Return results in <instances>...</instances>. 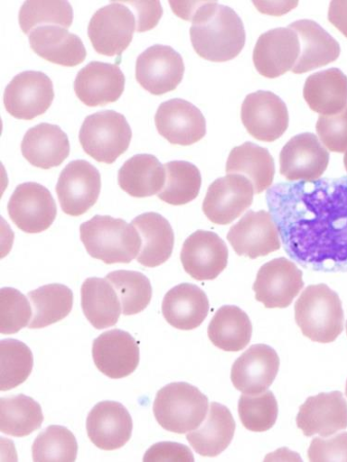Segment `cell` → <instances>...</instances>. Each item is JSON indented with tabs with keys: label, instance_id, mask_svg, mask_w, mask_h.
Instances as JSON below:
<instances>
[{
	"label": "cell",
	"instance_id": "6da1fadb",
	"mask_svg": "<svg viewBox=\"0 0 347 462\" xmlns=\"http://www.w3.org/2000/svg\"><path fill=\"white\" fill-rule=\"evenodd\" d=\"M192 22V48L204 60L225 62L237 58L246 44V31L239 14L217 2H200Z\"/></svg>",
	"mask_w": 347,
	"mask_h": 462
},
{
	"label": "cell",
	"instance_id": "7a4b0ae2",
	"mask_svg": "<svg viewBox=\"0 0 347 462\" xmlns=\"http://www.w3.org/2000/svg\"><path fill=\"white\" fill-rule=\"evenodd\" d=\"M88 253L105 263H129L138 256L142 239L131 223L109 216H95L80 226Z\"/></svg>",
	"mask_w": 347,
	"mask_h": 462
},
{
	"label": "cell",
	"instance_id": "3957f363",
	"mask_svg": "<svg viewBox=\"0 0 347 462\" xmlns=\"http://www.w3.org/2000/svg\"><path fill=\"white\" fill-rule=\"evenodd\" d=\"M295 319L303 335L314 342H333L343 330L342 301L325 284L305 289L295 302Z\"/></svg>",
	"mask_w": 347,
	"mask_h": 462
},
{
	"label": "cell",
	"instance_id": "277c9868",
	"mask_svg": "<svg viewBox=\"0 0 347 462\" xmlns=\"http://www.w3.org/2000/svg\"><path fill=\"white\" fill-rule=\"evenodd\" d=\"M153 411L164 430L183 435L202 425L209 411V399L188 383H171L157 393Z\"/></svg>",
	"mask_w": 347,
	"mask_h": 462
},
{
	"label": "cell",
	"instance_id": "5b68a950",
	"mask_svg": "<svg viewBox=\"0 0 347 462\" xmlns=\"http://www.w3.org/2000/svg\"><path fill=\"white\" fill-rule=\"evenodd\" d=\"M132 135L131 127L123 114L104 110L86 118L80 140L89 156L98 162L110 165L128 150Z\"/></svg>",
	"mask_w": 347,
	"mask_h": 462
},
{
	"label": "cell",
	"instance_id": "8992f818",
	"mask_svg": "<svg viewBox=\"0 0 347 462\" xmlns=\"http://www.w3.org/2000/svg\"><path fill=\"white\" fill-rule=\"evenodd\" d=\"M136 26L131 9L123 2H113L93 15L89 24V36L98 54L122 56L133 41Z\"/></svg>",
	"mask_w": 347,
	"mask_h": 462
},
{
	"label": "cell",
	"instance_id": "52a82bcc",
	"mask_svg": "<svg viewBox=\"0 0 347 462\" xmlns=\"http://www.w3.org/2000/svg\"><path fill=\"white\" fill-rule=\"evenodd\" d=\"M54 88L42 71L17 74L5 93V105L13 117L31 121L47 112L54 100Z\"/></svg>",
	"mask_w": 347,
	"mask_h": 462
},
{
	"label": "cell",
	"instance_id": "ba28073f",
	"mask_svg": "<svg viewBox=\"0 0 347 462\" xmlns=\"http://www.w3.org/2000/svg\"><path fill=\"white\" fill-rule=\"evenodd\" d=\"M101 176L86 161L70 162L61 171L56 192L62 211L71 217L86 214L98 200Z\"/></svg>",
	"mask_w": 347,
	"mask_h": 462
},
{
	"label": "cell",
	"instance_id": "9c48e42d",
	"mask_svg": "<svg viewBox=\"0 0 347 462\" xmlns=\"http://www.w3.org/2000/svg\"><path fill=\"white\" fill-rule=\"evenodd\" d=\"M254 194V185L246 176L227 174L211 184L202 209L212 223L228 225L251 207Z\"/></svg>",
	"mask_w": 347,
	"mask_h": 462
},
{
	"label": "cell",
	"instance_id": "30bf717a",
	"mask_svg": "<svg viewBox=\"0 0 347 462\" xmlns=\"http://www.w3.org/2000/svg\"><path fill=\"white\" fill-rule=\"evenodd\" d=\"M13 222L26 234H41L57 217L56 202L49 189L36 182H24L15 189L8 204Z\"/></svg>",
	"mask_w": 347,
	"mask_h": 462
},
{
	"label": "cell",
	"instance_id": "8fae6325",
	"mask_svg": "<svg viewBox=\"0 0 347 462\" xmlns=\"http://www.w3.org/2000/svg\"><path fill=\"white\" fill-rule=\"evenodd\" d=\"M303 288L302 272L285 257L263 264L253 286L256 300L268 310L288 307Z\"/></svg>",
	"mask_w": 347,
	"mask_h": 462
},
{
	"label": "cell",
	"instance_id": "7c38bea8",
	"mask_svg": "<svg viewBox=\"0 0 347 462\" xmlns=\"http://www.w3.org/2000/svg\"><path fill=\"white\" fill-rule=\"evenodd\" d=\"M241 120L255 139L273 143L286 132L289 114L286 103L278 96L268 91H258L244 100Z\"/></svg>",
	"mask_w": 347,
	"mask_h": 462
},
{
	"label": "cell",
	"instance_id": "4fadbf2b",
	"mask_svg": "<svg viewBox=\"0 0 347 462\" xmlns=\"http://www.w3.org/2000/svg\"><path fill=\"white\" fill-rule=\"evenodd\" d=\"M281 237L271 213L249 211L227 235V240L239 256L250 259L267 256L281 249Z\"/></svg>",
	"mask_w": 347,
	"mask_h": 462
},
{
	"label": "cell",
	"instance_id": "5bb4252c",
	"mask_svg": "<svg viewBox=\"0 0 347 462\" xmlns=\"http://www.w3.org/2000/svg\"><path fill=\"white\" fill-rule=\"evenodd\" d=\"M183 74L182 56L169 46H152L136 60V80L152 95L162 96L175 90Z\"/></svg>",
	"mask_w": 347,
	"mask_h": 462
},
{
	"label": "cell",
	"instance_id": "9a60e30c",
	"mask_svg": "<svg viewBox=\"0 0 347 462\" xmlns=\"http://www.w3.org/2000/svg\"><path fill=\"white\" fill-rule=\"evenodd\" d=\"M328 150L318 137L305 133L293 137L280 153V172L289 181H315L326 171Z\"/></svg>",
	"mask_w": 347,
	"mask_h": 462
},
{
	"label": "cell",
	"instance_id": "2e32d148",
	"mask_svg": "<svg viewBox=\"0 0 347 462\" xmlns=\"http://www.w3.org/2000/svg\"><path fill=\"white\" fill-rule=\"evenodd\" d=\"M229 251L222 239L212 231L198 230L184 242L181 262L184 272L200 282L213 281L224 271Z\"/></svg>",
	"mask_w": 347,
	"mask_h": 462
},
{
	"label": "cell",
	"instance_id": "e0dca14e",
	"mask_svg": "<svg viewBox=\"0 0 347 462\" xmlns=\"http://www.w3.org/2000/svg\"><path fill=\"white\" fill-rule=\"evenodd\" d=\"M280 368V358L272 346L257 344L244 353L231 367L234 387L248 395L263 393L272 386Z\"/></svg>",
	"mask_w": 347,
	"mask_h": 462
},
{
	"label": "cell",
	"instance_id": "ac0fdd59",
	"mask_svg": "<svg viewBox=\"0 0 347 462\" xmlns=\"http://www.w3.org/2000/svg\"><path fill=\"white\" fill-rule=\"evenodd\" d=\"M159 134L172 144H194L207 134L202 112L192 103L174 98L164 102L155 116Z\"/></svg>",
	"mask_w": 347,
	"mask_h": 462
},
{
	"label": "cell",
	"instance_id": "d6986e66",
	"mask_svg": "<svg viewBox=\"0 0 347 462\" xmlns=\"http://www.w3.org/2000/svg\"><path fill=\"white\" fill-rule=\"evenodd\" d=\"M300 55L298 35L290 28H277L261 34L253 52L258 72L275 79L292 70Z\"/></svg>",
	"mask_w": 347,
	"mask_h": 462
},
{
	"label": "cell",
	"instance_id": "ffe728a7",
	"mask_svg": "<svg viewBox=\"0 0 347 462\" xmlns=\"http://www.w3.org/2000/svg\"><path fill=\"white\" fill-rule=\"evenodd\" d=\"M92 356L97 368L111 379L129 376L140 362L137 342L130 333L121 329H112L97 337Z\"/></svg>",
	"mask_w": 347,
	"mask_h": 462
},
{
	"label": "cell",
	"instance_id": "44dd1931",
	"mask_svg": "<svg viewBox=\"0 0 347 462\" xmlns=\"http://www.w3.org/2000/svg\"><path fill=\"white\" fill-rule=\"evenodd\" d=\"M296 423L305 437L333 436L347 429V402L340 392L310 397L300 407Z\"/></svg>",
	"mask_w": 347,
	"mask_h": 462
},
{
	"label": "cell",
	"instance_id": "7402d4cb",
	"mask_svg": "<svg viewBox=\"0 0 347 462\" xmlns=\"http://www.w3.org/2000/svg\"><path fill=\"white\" fill-rule=\"evenodd\" d=\"M126 87V76L119 66L92 61L76 75L74 92L86 106L94 107L117 101Z\"/></svg>",
	"mask_w": 347,
	"mask_h": 462
},
{
	"label": "cell",
	"instance_id": "603a6c76",
	"mask_svg": "<svg viewBox=\"0 0 347 462\" xmlns=\"http://www.w3.org/2000/svg\"><path fill=\"white\" fill-rule=\"evenodd\" d=\"M87 430L91 442L110 451L123 448L130 440L133 420L127 409L117 402H101L89 412Z\"/></svg>",
	"mask_w": 347,
	"mask_h": 462
},
{
	"label": "cell",
	"instance_id": "cb8c5ba5",
	"mask_svg": "<svg viewBox=\"0 0 347 462\" xmlns=\"http://www.w3.org/2000/svg\"><path fill=\"white\" fill-rule=\"evenodd\" d=\"M31 49L44 60L64 67L83 63L87 50L79 35L58 25L36 27L29 34Z\"/></svg>",
	"mask_w": 347,
	"mask_h": 462
},
{
	"label": "cell",
	"instance_id": "d4e9b609",
	"mask_svg": "<svg viewBox=\"0 0 347 462\" xmlns=\"http://www.w3.org/2000/svg\"><path fill=\"white\" fill-rule=\"evenodd\" d=\"M298 35L300 55L292 71L302 74L335 61L341 53L339 43L320 24L299 20L290 25Z\"/></svg>",
	"mask_w": 347,
	"mask_h": 462
},
{
	"label": "cell",
	"instance_id": "484cf974",
	"mask_svg": "<svg viewBox=\"0 0 347 462\" xmlns=\"http://www.w3.org/2000/svg\"><path fill=\"white\" fill-rule=\"evenodd\" d=\"M210 312L207 294L200 287L182 283L170 290L163 301V315L165 320L180 330L199 328Z\"/></svg>",
	"mask_w": 347,
	"mask_h": 462
},
{
	"label": "cell",
	"instance_id": "4316f807",
	"mask_svg": "<svg viewBox=\"0 0 347 462\" xmlns=\"http://www.w3.org/2000/svg\"><path fill=\"white\" fill-rule=\"evenodd\" d=\"M23 158L33 166L51 170L70 155L67 134L58 126L41 124L28 130L22 142Z\"/></svg>",
	"mask_w": 347,
	"mask_h": 462
},
{
	"label": "cell",
	"instance_id": "83f0119b",
	"mask_svg": "<svg viewBox=\"0 0 347 462\" xmlns=\"http://www.w3.org/2000/svg\"><path fill=\"white\" fill-rule=\"evenodd\" d=\"M132 224L137 229L142 247L137 262L145 267H156L170 259L174 246V233L169 221L158 213L136 217Z\"/></svg>",
	"mask_w": 347,
	"mask_h": 462
},
{
	"label": "cell",
	"instance_id": "f1b7e54d",
	"mask_svg": "<svg viewBox=\"0 0 347 462\" xmlns=\"http://www.w3.org/2000/svg\"><path fill=\"white\" fill-rule=\"evenodd\" d=\"M303 95L314 111L337 114L347 106V76L336 68L316 72L306 79Z\"/></svg>",
	"mask_w": 347,
	"mask_h": 462
},
{
	"label": "cell",
	"instance_id": "f546056e",
	"mask_svg": "<svg viewBox=\"0 0 347 462\" xmlns=\"http://www.w3.org/2000/svg\"><path fill=\"white\" fill-rule=\"evenodd\" d=\"M236 421L229 409L217 402L211 404L206 420L186 439L194 450L203 457H214L222 453L233 440Z\"/></svg>",
	"mask_w": 347,
	"mask_h": 462
},
{
	"label": "cell",
	"instance_id": "4dcf8cb0",
	"mask_svg": "<svg viewBox=\"0 0 347 462\" xmlns=\"http://www.w3.org/2000/svg\"><path fill=\"white\" fill-rule=\"evenodd\" d=\"M225 171L227 174L246 176L253 183L255 194L259 195L272 187L276 165L266 148L247 142L230 151Z\"/></svg>",
	"mask_w": 347,
	"mask_h": 462
},
{
	"label": "cell",
	"instance_id": "1f68e13d",
	"mask_svg": "<svg viewBox=\"0 0 347 462\" xmlns=\"http://www.w3.org/2000/svg\"><path fill=\"white\" fill-rule=\"evenodd\" d=\"M166 181L165 168L147 153L128 160L118 173L120 187L133 198L145 199L159 195Z\"/></svg>",
	"mask_w": 347,
	"mask_h": 462
},
{
	"label": "cell",
	"instance_id": "d6a6232c",
	"mask_svg": "<svg viewBox=\"0 0 347 462\" xmlns=\"http://www.w3.org/2000/svg\"><path fill=\"white\" fill-rule=\"evenodd\" d=\"M82 310L89 323L105 329L118 323L123 308L117 291L107 279L90 278L81 289Z\"/></svg>",
	"mask_w": 347,
	"mask_h": 462
},
{
	"label": "cell",
	"instance_id": "836d02e7",
	"mask_svg": "<svg viewBox=\"0 0 347 462\" xmlns=\"http://www.w3.org/2000/svg\"><path fill=\"white\" fill-rule=\"evenodd\" d=\"M252 332L249 316L235 305L220 307L208 329L209 337L217 348L233 353L246 348L251 340Z\"/></svg>",
	"mask_w": 347,
	"mask_h": 462
},
{
	"label": "cell",
	"instance_id": "e575fe53",
	"mask_svg": "<svg viewBox=\"0 0 347 462\" xmlns=\"http://www.w3.org/2000/svg\"><path fill=\"white\" fill-rule=\"evenodd\" d=\"M33 310L28 328L40 329L55 324L69 316L73 305V293L65 285L49 284L27 294Z\"/></svg>",
	"mask_w": 347,
	"mask_h": 462
},
{
	"label": "cell",
	"instance_id": "d590c367",
	"mask_svg": "<svg viewBox=\"0 0 347 462\" xmlns=\"http://www.w3.org/2000/svg\"><path fill=\"white\" fill-rule=\"evenodd\" d=\"M43 420L41 404L28 396L19 394L0 401V430L4 434L27 437L40 430Z\"/></svg>",
	"mask_w": 347,
	"mask_h": 462
},
{
	"label": "cell",
	"instance_id": "8d00e7d4",
	"mask_svg": "<svg viewBox=\"0 0 347 462\" xmlns=\"http://www.w3.org/2000/svg\"><path fill=\"white\" fill-rule=\"evenodd\" d=\"M166 181L158 198L172 206L186 205L195 200L202 184L197 166L186 162H172L164 165Z\"/></svg>",
	"mask_w": 347,
	"mask_h": 462
},
{
	"label": "cell",
	"instance_id": "74e56055",
	"mask_svg": "<svg viewBox=\"0 0 347 462\" xmlns=\"http://www.w3.org/2000/svg\"><path fill=\"white\" fill-rule=\"evenodd\" d=\"M33 356L23 342L7 338L0 342V390L12 391L26 381L32 373Z\"/></svg>",
	"mask_w": 347,
	"mask_h": 462
},
{
	"label": "cell",
	"instance_id": "f35d334b",
	"mask_svg": "<svg viewBox=\"0 0 347 462\" xmlns=\"http://www.w3.org/2000/svg\"><path fill=\"white\" fill-rule=\"evenodd\" d=\"M106 279L120 298L123 314L134 316L143 312L151 301L150 281L142 273L129 271L113 272Z\"/></svg>",
	"mask_w": 347,
	"mask_h": 462
},
{
	"label": "cell",
	"instance_id": "ab89813d",
	"mask_svg": "<svg viewBox=\"0 0 347 462\" xmlns=\"http://www.w3.org/2000/svg\"><path fill=\"white\" fill-rule=\"evenodd\" d=\"M79 452L74 435L66 428L49 427L38 435L32 447L35 462L75 461Z\"/></svg>",
	"mask_w": 347,
	"mask_h": 462
},
{
	"label": "cell",
	"instance_id": "60d3db41",
	"mask_svg": "<svg viewBox=\"0 0 347 462\" xmlns=\"http://www.w3.org/2000/svg\"><path fill=\"white\" fill-rule=\"evenodd\" d=\"M243 426L249 431L261 433L272 430L278 418V403L272 392L257 395L243 394L239 403Z\"/></svg>",
	"mask_w": 347,
	"mask_h": 462
},
{
	"label": "cell",
	"instance_id": "b9f144b4",
	"mask_svg": "<svg viewBox=\"0 0 347 462\" xmlns=\"http://www.w3.org/2000/svg\"><path fill=\"white\" fill-rule=\"evenodd\" d=\"M72 20L73 11L68 2H25L19 13L20 27L25 34L43 25L68 29Z\"/></svg>",
	"mask_w": 347,
	"mask_h": 462
},
{
	"label": "cell",
	"instance_id": "7bdbcfd3",
	"mask_svg": "<svg viewBox=\"0 0 347 462\" xmlns=\"http://www.w3.org/2000/svg\"><path fill=\"white\" fill-rule=\"evenodd\" d=\"M33 316L32 305L18 290L4 288L0 291V332L15 334L29 326Z\"/></svg>",
	"mask_w": 347,
	"mask_h": 462
},
{
	"label": "cell",
	"instance_id": "ee69618b",
	"mask_svg": "<svg viewBox=\"0 0 347 462\" xmlns=\"http://www.w3.org/2000/svg\"><path fill=\"white\" fill-rule=\"evenodd\" d=\"M317 134L331 152L347 151V106L339 113L321 116L316 125Z\"/></svg>",
	"mask_w": 347,
	"mask_h": 462
},
{
	"label": "cell",
	"instance_id": "f6af8a7d",
	"mask_svg": "<svg viewBox=\"0 0 347 462\" xmlns=\"http://www.w3.org/2000/svg\"><path fill=\"white\" fill-rule=\"evenodd\" d=\"M307 456L314 462L347 461V432L328 439L315 438Z\"/></svg>",
	"mask_w": 347,
	"mask_h": 462
},
{
	"label": "cell",
	"instance_id": "bcb514c9",
	"mask_svg": "<svg viewBox=\"0 0 347 462\" xmlns=\"http://www.w3.org/2000/svg\"><path fill=\"white\" fill-rule=\"evenodd\" d=\"M144 461H195L189 448L174 442L153 445L145 454Z\"/></svg>",
	"mask_w": 347,
	"mask_h": 462
},
{
	"label": "cell",
	"instance_id": "7dc6e473",
	"mask_svg": "<svg viewBox=\"0 0 347 462\" xmlns=\"http://www.w3.org/2000/svg\"><path fill=\"white\" fill-rule=\"evenodd\" d=\"M135 8L136 13V31L143 32L156 27L164 11L160 2H123Z\"/></svg>",
	"mask_w": 347,
	"mask_h": 462
},
{
	"label": "cell",
	"instance_id": "c3c4849f",
	"mask_svg": "<svg viewBox=\"0 0 347 462\" xmlns=\"http://www.w3.org/2000/svg\"><path fill=\"white\" fill-rule=\"evenodd\" d=\"M328 20L347 37V2H332Z\"/></svg>",
	"mask_w": 347,
	"mask_h": 462
},
{
	"label": "cell",
	"instance_id": "681fc988",
	"mask_svg": "<svg viewBox=\"0 0 347 462\" xmlns=\"http://www.w3.org/2000/svg\"><path fill=\"white\" fill-rule=\"evenodd\" d=\"M343 164H344V168H345V170L347 171V151L344 153Z\"/></svg>",
	"mask_w": 347,
	"mask_h": 462
},
{
	"label": "cell",
	"instance_id": "f907efd6",
	"mask_svg": "<svg viewBox=\"0 0 347 462\" xmlns=\"http://www.w3.org/2000/svg\"><path fill=\"white\" fill-rule=\"evenodd\" d=\"M345 395L347 397V381H346V387H345Z\"/></svg>",
	"mask_w": 347,
	"mask_h": 462
},
{
	"label": "cell",
	"instance_id": "816d5d0a",
	"mask_svg": "<svg viewBox=\"0 0 347 462\" xmlns=\"http://www.w3.org/2000/svg\"><path fill=\"white\" fill-rule=\"evenodd\" d=\"M346 333H347V322H346Z\"/></svg>",
	"mask_w": 347,
	"mask_h": 462
}]
</instances>
